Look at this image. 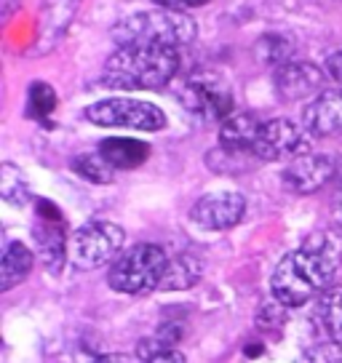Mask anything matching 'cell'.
<instances>
[{"mask_svg":"<svg viewBox=\"0 0 342 363\" xmlns=\"http://www.w3.org/2000/svg\"><path fill=\"white\" fill-rule=\"evenodd\" d=\"M180 69L177 48L166 45H121L104 65V83L113 89L158 91Z\"/></svg>","mask_w":342,"mask_h":363,"instance_id":"7a4b0ae2","label":"cell"},{"mask_svg":"<svg viewBox=\"0 0 342 363\" xmlns=\"http://www.w3.org/2000/svg\"><path fill=\"white\" fill-rule=\"evenodd\" d=\"M166 267L169 257L160 246L137 243L113 262L107 272V284L118 294H145L150 289H160Z\"/></svg>","mask_w":342,"mask_h":363,"instance_id":"277c9868","label":"cell"},{"mask_svg":"<svg viewBox=\"0 0 342 363\" xmlns=\"http://www.w3.org/2000/svg\"><path fill=\"white\" fill-rule=\"evenodd\" d=\"M246 214V201L241 193L233 190H222V193H209L198 198L190 211V219L201 230H211V233H222L236 227Z\"/></svg>","mask_w":342,"mask_h":363,"instance_id":"9c48e42d","label":"cell"},{"mask_svg":"<svg viewBox=\"0 0 342 363\" xmlns=\"http://www.w3.org/2000/svg\"><path fill=\"white\" fill-rule=\"evenodd\" d=\"M57 107V94L48 83H33L27 96V115L30 118H46Z\"/></svg>","mask_w":342,"mask_h":363,"instance_id":"603a6c76","label":"cell"},{"mask_svg":"<svg viewBox=\"0 0 342 363\" xmlns=\"http://www.w3.org/2000/svg\"><path fill=\"white\" fill-rule=\"evenodd\" d=\"M331 177H334V160L329 155H310V152L289 160V166L281 174L286 187L292 193H299V195L321 190Z\"/></svg>","mask_w":342,"mask_h":363,"instance_id":"7c38bea8","label":"cell"},{"mask_svg":"<svg viewBox=\"0 0 342 363\" xmlns=\"http://www.w3.org/2000/svg\"><path fill=\"white\" fill-rule=\"evenodd\" d=\"M0 195L3 201L11 206H27L33 201V187L24 177L22 169H16L13 163L0 166Z\"/></svg>","mask_w":342,"mask_h":363,"instance_id":"d6986e66","label":"cell"},{"mask_svg":"<svg viewBox=\"0 0 342 363\" xmlns=\"http://www.w3.org/2000/svg\"><path fill=\"white\" fill-rule=\"evenodd\" d=\"M204 275V262L193 257V254H180V257H171L169 267L163 272V281H160V289L166 291H182V289H190L201 281Z\"/></svg>","mask_w":342,"mask_h":363,"instance_id":"e0dca14e","label":"cell"},{"mask_svg":"<svg viewBox=\"0 0 342 363\" xmlns=\"http://www.w3.org/2000/svg\"><path fill=\"white\" fill-rule=\"evenodd\" d=\"M33 251L24 246L22 240H11L3 251L0 262V291H11L13 286H19L33 270Z\"/></svg>","mask_w":342,"mask_h":363,"instance_id":"2e32d148","label":"cell"},{"mask_svg":"<svg viewBox=\"0 0 342 363\" xmlns=\"http://www.w3.org/2000/svg\"><path fill=\"white\" fill-rule=\"evenodd\" d=\"M126 233L115 222L94 219L72 233L70 259L78 270H99L123 254Z\"/></svg>","mask_w":342,"mask_h":363,"instance_id":"5b68a950","label":"cell"},{"mask_svg":"<svg viewBox=\"0 0 342 363\" xmlns=\"http://www.w3.org/2000/svg\"><path fill=\"white\" fill-rule=\"evenodd\" d=\"M340 267V249L329 235H313L275 264L270 291L284 307H302L321 296Z\"/></svg>","mask_w":342,"mask_h":363,"instance_id":"6da1fadb","label":"cell"},{"mask_svg":"<svg viewBox=\"0 0 342 363\" xmlns=\"http://www.w3.org/2000/svg\"><path fill=\"white\" fill-rule=\"evenodd\" d=\"M86 121L102 128H128V131H160L166 125V115L158 104L113 96L86 107Z\"/></svg>","mask_w":342,"mask_h":363,"instance_id":"8992f818","label":"cell"},{"mask_svg":"<svg viewBox=\"0 0 342 363\" xmlns=\"http://www.w3.org/2000/svg\"><path fill=\"white\" fill-rule=\"evenodd\" d=\"M198 38V24L184 11L150 9L123 16L113 27V40L118 45H166L182 48Z\"/></svg>","mask_w":342,"mask_h":363,"instance_id":"3957f363","label":"cell"},{"mask_svg":"<svg viewBox=\"0 0 342 363\" xmlns=\"http://www.w3.org/2000/svg\"><path fill=\"white\" fill-rule=\"evenodd\" d=\"M260 118L251 113H230L219 125V147L225 152H251L260 136Z\"/></svg>","mask_w":342,"mask_h":363,"instance_id":"5bb4252c","label":"cell"},{"mask_svg":"<svg viewBox=\"0 0 342 363\" xmlns=\"http://www.w3.org/2000/svg\"><path fill=\"white\" fill-rule=\"evenodd\" d=\"M337 214H340V222H342V193H340V201H337Z\"/></svg>","mask_w":342,"mask_h":363,"instance_id":"f1b7e54d","label":"cell"},{"mask_svg":"<svg viewBox=\"0 0 342 363\" xmlns=\"http://www.w3.org/2000/svg\"><path fill=\"white\" fill-rule=\"evenodd\" d=\"M72 169L78 177H83L86 182H94V184H110L115 179V169L102 152H83L72 160Z\"/></svg>","mask_w":342,"mask_h":363,"instance_id":"7402d4cb","label":"cell"},{"mask_svg":"<svg viewBox=\"0 0 342 363\" xmlns=\"http://www.w3.org/2000/svg\"><path fill=\"white\" fill-rule=\"evenodd\" d=\"M16 3H19V0H3V19L11 16V11L16 9Z\"/></svg>","mask_w":342,"mask_h":363,"instance_id":"4316f807","label":"cell"},{"mask_svg":"<svg viewBox=\"0 0 342 363\" xmlns=\"http://www.w3.org/2000/svg\"><path fill=\"white\" fill-rule=\"evenodd\" d=\"M331 363H342V358H337V361H331Z\"/></svg>","mask_w":342,"mask_h":363,"instance_id":"f546056e","label":"cell"},{"mask_svg":"<svg viewBox=\"0 0 342 363\" xmlns=\"http://www.w3.org/2000/svg\"><path fill=\"white\" fill-rule=\"evenodd\" d=\"M158 9H171V11H187V9H201L209 0H150Z\"/></svg>","mask_w":342,"mask_h":363,"instance_id":"cb8c5ba5","label":"cell"},{"mask_svg":"<svg viewBox=\"0 0 342 363\" xmlns=\"http://www.w3.org/2000/svg\"><path fill=\"white\" fill-rule=\"evenodd\" d=\"M33 235L48 270H62V264L67 259V238H65V219L54 203H48V201L38 203V225H35Z\"/></svg>","mask_w":342,"mask_h":363,"instance_id":"30bf717a","label":"cell"},{"mask_svg":"<svg viewBox=\"0 0 342 363\" xmlns=\"http://www.w3.org/2000/svg\"><path fill=\"white\" fill-rule=\"evenodd\" d=\"M319 318L331 340L342 345V286L326 289L319 296Z\"/></svg>","mask_w":342,"mask_h":363,"instance_id":"ffe728a7","label":"cell"},{"mask_svg":"<svg viewBox=\"0 0 342 363\" xmlns=\"http://www.w3.org/2000/svg\"><path fill=\"white\" fill-rule=\"evenodd\" d=\"M75 6H78V0H48L46 11L40 13V22H38V43H43V38L48 43H54L59 35L67 30Z\"/></svg>","mask_w":342,"mask_h":363,"instance_id":"ac0fdd59","label":"cell"},{"mask_svg":"<svg viewBox=\"0 0 342 363\" xmlns=\"http://www.w3.org/2000/svg\"><path fill=\"white\" fill-rule=\"evenodd\" d=\"M180 102L187 113L204 123H214V121L222 123L230 113H236L233 110V91L214 72L190 75L180 89Z\"/></svg>","mask_w":342,"mask_h":363,"instance_id":"52a82bcc","label":"cell"},{"mask_svg":"<svg viewBox=\"0 0 342 363\" xmlns=\"http://www.w3.org/2000/svg\"><path fill=\"white\" fill-rule=\"evenodd\" d=\"M302 125L310 136L342 134V89H326L302 110Z\"/></svg>","mask_w":342,"mask_h":363,"instance_id":"4fadbf2b","label":"cell"},{"mask_svg":"<svg viewBox=\"0 0 342 363\" xmlns=\"http://www.w3.org/2000/svg\"><path fill=\"white\" fill-rule=\"evenodd\" d=\"M99 152L110 160V166L115 171L126 169H139L145 160L150 158V147L139 139H128V136H113V139H104L99 145Z\"/></svg>","mask_w":342,"mask_h":363,"instance_id":"9a60e30c","label":"cell"},{"mask_svg":"<svg viewBox=\"0 0 342 363\" xmlns=\"http://www.w3.org/2000/svg\"><path fill=\"white\" fill-rule=\"evenodd\" d=\"M254 54L257 59L267 65V67H281L286 62H292V54H294V45L286 35H263L257 43H254Z\"/></svg>","mask_w":342,"mask_h":363,"instance_id":"44dd1931","label":"cell"},{"mask_svg":"<svg viewBox=\"0 0 342 363\" xmlns=\"http://www.w3.org/2000/svg\"><path fill=\"white\" fill-rule=\"evenodd\" d=\"M326 72L342 86V51H337V54H331V57L326 59Z\"/></svg>","mask_w":342,"mask_h":363,"instance_id":"484cf974","label":"cell"},{"mask_svg":"<svg viewBox=\"0 0 342 363\" xmlns=\"http://www.w3.org/2000/svg\"><path fill=\"white\" fill-rule=\"evenodd\" d=\"M145 363H184V355L169 347V350H158L145 355Z\"/></svg>","mask_w":342,"mask_h":363,"instance_id":"d4e9b609","label":"cell"},{"mask_svg":"<svg viewBox=\"0 0 342 363\" xmlns=\"http://www.w3.org/2000/svg\"><path fill=\"white\" fill-rule=\"evenodd\" d=\"M275 94L286 102H299L308 96H319L324 86V69L313 62H286L273 72Z\"/></svg>","mask_w":342,"mask_h":363,"instance_id":"8fae6325","label":"cell"},{"mask_svg":"<svg viewBox=\"0 0 342 363\" xmlns=\"http://www.w3.org/2000/svg\"><path fill=\"white\" fill-rule=\"evenodd\" d=\"M308 147L310 139L305 125L294 123L289 118H273L263 123L251 155H257L260 160H294L305 155Z\"/></svg>","mask_w":342,"mask_h":363,"instance_id":"ba28073f","label":"cell"},{"mask_svg":"<svg viewBox=\"0 0 342 363\" xmlns=\"http://www.w3.org/2000/svg\"><path fill=\"white\" fill-rule=\"evenodd\" d=\"M94 363H126L121 355H102V358H96Z\"/></svg>","mask_w":342,"mask_h":363,"instance_id":"83f0119b","label":"cell"}]
</instances>
